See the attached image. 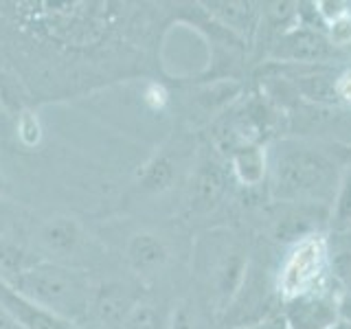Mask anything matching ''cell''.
Wrapping results in <instances>:
<instances>
[{"label":"cell","instance_id":"obj_1","mask_svg":"<svg viewBox=\"0 0 351 329\" xmlns=\"http://www.w3.org/2000/svg\"><path fill=\"white\" fill-rule=\"evenodd\" d=\"M11 27L62 55H95L114 38L121 5L112 3H11Z\"/></svg>","mask_w":351,"mask_h":329},{"label":"cell","instance_id":"obj_2","mask_svg":"<svg viewBox=\"0 0 351 329\" xmlns=\"http://www.w3.org/2000/svg\"><path fill=\"white\" fill-rule=\"evenodd\" d=\"M343 173L327 151L303 141L285 138L268 149L270 195L285 204L334 202Z\"/></svg>","mask_w":351,"mask_h":329},{"label":"cell","instance_id":"obj_3","mask_svg":"<svg viewBox=\"0 0 351 329\" xmlns=\"http://www.w3.org/2000/svg\"><path fill=\"white\" fill-rule=\"evenodd\" d=\"M9 285L29 301L71 323L88 321L90 316L93 283L84 270L66 263L38 259Z\"/></svg>","mask_w":351,"mask_h":329},{"label":"cell","instance_id":"obj_4","mask_svg":"<svg viewBox=\"0 0 351 329\" xmlns=\"http://www.w3.org/2000/svg\"><path fill=\"white\" fill-rule=\"evenodd\" d=\"M248 266L250 263L246 255L226 233H208L197 244L195 268L213 285V292L222 310H226L228 303L237 294L239 285L248 272Z\"/></svg>","mask_w":351,"mask_h":329},{"label":"cell","instance_id":"obj_5","mask_svg":"<svg viewBox=\"0 0 351 329\" xmlns=\"http://www.w3.org/2000/svg\"><path fill=\"white\" fill-rule=\"evenodd\" d=\"M327 270V241L321 235H312L296 241L294 248L285 257L279 279L277 294L281 301L305 294L323 283Z\"/></svg>","mask_w":351,"mask_h":329},{"label":"cell","instance_id":"obj_6","mask_svg":"<svg viewBox=\"0 0 351 329\" xmlns=\"http://www.w3.org/2000/svg\"><path fill=\"white\" fill-rule=\"evenodd\" d=\"M268 108L261 101H248L239 108H233L217 119L213 141L226 156L246 147L261 145L268 130Z\"/></svg>","mask_w":351,"mask_h":329},{"label":"cell","instance_id":"obj_7","mask_svg":"<svg viewBox=\"0 0 351 329\" xmlns=\"http://www.w3.org/2000/svg\"><path fill=\"white\" fill-rule=\"evenodd\" d=\"M274 292H277V285H272L257 266H248L237 294L224 310L226 325L230 329H246L279 314L274 312Z\"/></svg>","mask_w":351,"mask_h":329},{"label":"cell","instance_id":"obj_8","mask_svg":"<svg viewBox=\"0 0 351 329\" xmlns=\"http://www.w3.org/2000/svg\"><path fill=\"white\" fill-rule=\"evenodd\" d=\"M288 329H334L340 323V294L321 283L318 288L281 301Z\"/></svg>","mask_w":351,"mask_h":329},{"label":"cell","instance_id":"obj_9","mask_svg":"<svg viewBox=\"0 0 351 329\" xmlns=\"http://www.w3.org/2000/svg\"><path fill=\"white\" fill-rule=\"evenodd\" d=\"M334 47L327 36L312 29L310 25H299L281 33L272 44L268 58L272 64L281 66H321L334 55Z\"/></svg>","mask_w":351,"mask_h":329},{"label":"cell","instance_id":"obj_10","mask_svg":"<svg viewBox=\"0 0 351 329\" xmlns=\"http://www.w3.org/2000/svg\"><path fill=\"white\" fill-rule=\"evenodd\" d=\"M36 239L49 255L58 257L60 263L62 259L77 257L88 244L84 226L69 215H51L42 219L36 230Z\"/></svg>","mask_w":351,"mask_h":329},{"label":"cell","instance_id":"obj_11","mask_svg":"<svg viewBox=\"0 0 351 329\" xmlns=\"http://www.w3.org/2000/svg\"><path fill=\"white\" fill-rule=\"evenodd\" d=\"M171 259V248L167 239L154 230H136L130 235L125 244V263L128 268L141 279H149L165 270Z\"/></svg>","mask_w":351,"mask_h":329},{"label":"cell","instance_id":"obj_12","mask_svg":"<svg viewBox=\"0 0 351 329\" xmlns=\"http://www.w3.org/2000/svg\"><path fill=\"white\" fill-rule=\"evenodd\" d=\"M138 303L136 294L123 283L97 285L90 301V321L104 329H121L130 310Z\"/></svg>","mask_w":351,"mask_h":329},{"label":"cell","instance_id":"obj_13","mask_svg":"<svg viewBox=\"0 0 351 329\" xmlns=\"http://www.w3.org/2000/svg\"><path fill=\"white\" fill-rule=\"evenodd\" d=\"M0 305L20 329H75L77 325L29 301L5 281H0Z\"/></svg>","mask_w":351,"mask_h":329},{"label":"cell","instance_id":"obj_14","mask_svg":"<svg viewBox=\"0 0 351 329\" xmlns=\"http://www.w3.org/2000/svg\"><path fill=\"white\" fill-rule=\"evenodd\" d=\"M226 191V175L213 158H202L191 180L189 208L193 213H208L219 204Z\"/></svg>","mask_w":351,"mask_h":329},{"label":"cell","instance_id":"obj_15","mask_svg":"<svg viewBox=\"0 0 351 329\" xmlns=\"http://www.w3.org/2000/svg\"><path fill=\"white\" fill-rule=\"evenodd\" d=\"M206 11L219 27L228 29L241 40H252L259 27V9L244 0H230V3H204Z\"/></svg>","mask_w":351,"mask_h":329},{"label":"cell","instance_id":"obj_16","mask_svg":"<svg viewBox=\"0 0 351 329\" xmlns=\"http://www.w3.org/2000/svg\"><path fill=\"white\" fill-rule=\"evenodd\" d=\"M176 180H178V162H176L173 156L167 151H156L145 164H141V169H138L141 191L152 193V195H160L165 191H169L176 184Z\"/></svg>","mask_w":351,"mask_h":329},{"label":"cell","instance_id":"obj_17","mask_svg":"<svg viewBox=\"0 0 351 329\" xmlns=\"http://www.w3.org/2000/svg\"><path fill=\"white\" fill-rule=\"evenodd\" d=\"M235 178L244 186H257L268 175V149L263 145L239 149L230 156Z\"/></svg>","mask_w":351,"mask_h":329},{"label":"cell","instance_id":"obj_18","mask_svg":"<svg viewBox=\"0 0 351 329\" xmlns=\"http://www.w3.org/2000/svg\"><path fill=\"white\" fill-rule=\"evenodd\" d=\"M329 224L334 230L351 228V164L343 171V178L336 189L332 211H329Z\"/></svg>","mask_w":351,"mask_h":329},{"label":"cell","instance_id":"obj_19","mask_svg":"<svg viewBox=\"0 0 351 329\" xmlns=\"http://www.w3.org/2000/svg\"><path fill=\"white\" fill-rule=\"evenodd\" d=\"M239 88L241 86L237 82H217L211 86H204L200 95L195 97V101L200 103L206 112H211V110L224 108L226 103L233 101V97L239 93Z\"/></svg>","mask_w":351,"mask_h":329},{"label":"cell","instance_id":"obj_20","mask_svg":"<svg viewBox=\"0 0 351 329\" xmlns=\"http://www.w3.org/2000/svg\"><path fill=\"white\" fill-rule=\"evenodd\" d=\"M121 329H162V321L158 310L152 303L138 301L125 316Z\"/></svg>","mask_w":351,"mask_h":329},{"label":"cell","instance_id":"obj_21","mask_svg":"<svg viewBox=\"0 0 351 329\" xmlns=\"http://www.w3.org/2000/svg\"><path fill=\"white\" fill-rule=\"evenodd\" d=\"M14 123H16V136L20 141V145L22 147H36L42 138V127H40L38 117L27 108L25 112L14 119Z\"/></svg>","mask_w":351,"mask_h":329},{"label":"cell","instance_id":"obj_22","mask_svg":"<svg viewBox=\"0 0 351 329\" xmlns=\"http://www.w3.org/2000/svg\"><path fill=\"white\" fill-rule=\"evenodd\" d=\"M327 40L334 49L351 44V14L338 18L332 25H327Z\"/></svg>","mask_w":351,"mask_h":329},{"label":"cell","instance_id":"obj_23","mask_svg":"<svg viewBox=\"0 0 351 329\" xmlns=\"http://www.w3.org/2000/svg\"><path fill=\"white\" fill-rule=\"evenodd\" d=\"M314 11L321 16V20L327 27V25H332V22H336L338 18L351 14V7L347 3H340V0H318V3H314Z\"/></svg>","mask_w":351,"mask_h":329},{"label":"cell","instance_id":"obj_24","mask_svg":"<svg viewBox=\"0 0 351 329\" xmlns=\"http://www.w3.org/2000/svg\"><path fill=\"white\" fill-rule=\"evenodd\" d=\"M334 95L338 103L351 106V66L334 75Z\"/></svg>","mask_w":351,"mask_h":329},{"label":"cell","instance_id":"obj_25","mask_svg":"<svg viewBox=\"0 0 351 329\" xmlns=\"http://www.w3.org/2000/svg\"><path fill=\"white\" fill-rule=\"evenodd\" d=\"M169 329H195L193 325V314L189 303H178L171 312V321H169Z\"/></svg>","mask_w":351,"mask_h":329},{"label":"cell","instance_id":"obj_26","mask_svg":"<svg viewBox=\"0 0 351 329\" xmlns=\"http://www.w3.org/2000/svg\"><path fill=\"white\" fill-rule=\"evenodd\" d=\"M246 329H288V325H285L283 316H281V312H279V314H274V316L266 318V321H261V323L252 325V327H246Z\"/></svg>","mask_w":351,"mask_h":329},{"label":"cell","instance_id":"obj_27","mask_svg":"<svg viewBox=\"0 0 351 329\" xmlns=\"http://www.w3.org/2000/svg\"><path fill=\"white\" fill-rule=\"evenodd\" d=\"M340 321L351 327V292L340 294Z\"/></svg>","mask_w":351,"mask_h":329},{"label":"cell","instance_id":"obj_28","mask_svg":"<svg viewBox=\"0 0 351 329\" xmlns=\"http://www.w3.org/2000/svg\"><path fill=\"white\" fill-rule=\"evenodd\" d=\"M0 329H20L16 323H14V318H11L9 314H7V310L3 305H0Z\"/></svg>","mask_w":351,"mask_h":329},{"label":"cell","instance_id":"obj_29","mask_svg":"<svg viewBox=\"0 0 351 329\" xmlns=\"http://www.w3.org/2000/svg\"><path fill=\"white\" fill-rule=\"evenodd\" d=\"M75 329H104V327H99L97 323H93L90 318H88V321H82V323H77V325H75Z\"/></svg>","mask_w":351,"mask_h":329},{"label":"cell","instance_id":"obj_30","mask_svg":"<svg viewBox=\"0 0 351 329\" xmlns=\"http://www.w3.org/2000/svg\"><path fill=\"white\" fill-rule=\"evenodd\" d=\"M0 189H3V180H0Z\"/></svg>","mask_w":351,"mask_h":329}]
</instances>
